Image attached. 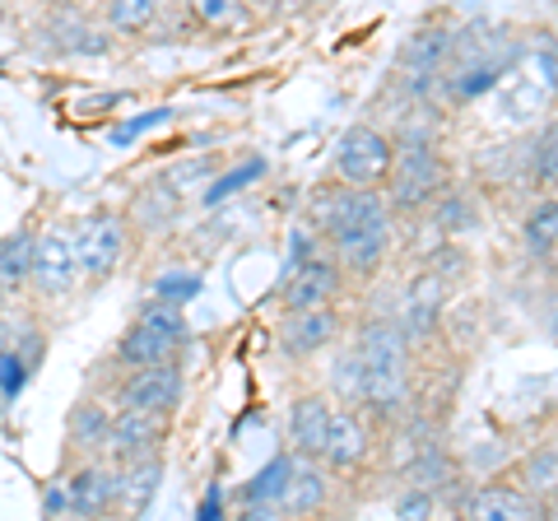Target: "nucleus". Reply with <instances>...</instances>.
Masks as SVG:
<instances>
[{
    "instance_id": "1",
    "label": "nucleus",
    "mask_w": 558,
    "mask_h": 521,
    "mask_svg": "<svg viewBox=\"0 0 558 521\" xmlns=\"http://www.w3.org/2000/svg\"><path fill=\"white\" fill-rule=\"evenodd\" d=\"M326 242L344 275H373L391 247V196H381V186H349Z\"/></svg>"
},
{
    "instance_id": "2",
    "label": "nucleus",
    "mask_w": 558,
    "mask_h": 521,
    "mask_svg": "<svg viewBox=\"0 0 558 521\" xmlns=\"http://www.w3.org/2000/svg\"><path fill=\"white\" fill-rule=\"evenodd\" d=\"M182 344H186V317H182V307L154 299L135 317L131 331L117 340V359L126 363V368H149V363L178 359Z\"/></svg>"
},
{
    "instance_id": "3",
    "label": "nucleus",
    "mask_w": 558,
    "mask_h": 521,
    "mask_svg": "<svg viewBox=\"0 0 558 521\" xmlns=\"http://www.w3.org/2000/svg\"><path fill=\"white\" fill-rule=\"evenodd\" d=\"M447 159L438 154V145H396V163H391V210H428L438 205V196L447 191Z\"/></svg>"
},
{
    "instance_id": "4",
    "label": "nucleus",
    "mask_w": 558,
    "mask_h": 521,
    "mask_svg": "<svg viewBox=\"0 0 558 521\" xmlns=\"http://www.w3.org/2000/svg\"><path fill=\"white\" fill-rule=\"evenodd\" d=\"M391 163H396V141L377 126H349L336 145V178L349 186H387L391 178Z\"/></svg>"
},
{
    "instance_id": "5",
    "label": "nucleus",
    "mask_w": 558,
    "mask_h": 521,
    "mask_svg": "<svg viewBox=\"0 0 558 521\" xmlns=\"http://www.w3.org/2000/svg\"><path fill=\"white\" fill-rule=\"evenodd\" d=\"M451 57H457V33L433 24V28H418L414 38L400 51V71H405V84L414 89V98H428L433 89L442 84Z\"/></svg>"
},
{
    "instance_id": "6",
    "label": "nucleus",
    "mask_w": 558,
    "mask_h": 521,
    "mask_svg": "<svg viewBox=\"0 0 558 521\" xmlns=\"http://www.w3.org/2000/svg\"><path fill=\"white\" fill-rule=\"evenodd\" d=\"M75 256H80V275L84 280H108L126 256V223L117 215H89L75 229Z\"/></svg>"
},
{
    "instance_id": "7",
    "label": "nucleus",
    "mask_w": 558,
    "mask_h": 521,
    "mask_svg": "<svg viewBox=\"0 0 558 521\" xmlns=\"http://www.w3.org/2000/svg\"><path fill=\"white\" fill-rule=\"evenodd\" d=\"M344 289V270L336 256H307L299 266H289L284 284H279V303L284 312H299V307H322V303H336Z\"/></svg>"
},
{
    "instance_id": "8",
    "label": "nucleus",
    "mask_w": 558,
    "mask_h": 521,
    "mask_svg": "<svg viewBox=\"0 0 558 521\" xmlns=\"http://www.w3.org/2000/svg\"><path fill=\"white\" fill-rule=\"evenodd\" d=\"M80 280V256H75V229H47L33 247V284L43 299H61Z\"/></svg>"
},
{
    "instance_id": "9",
    "label": "nucleus",
    "mask_w": 558,
    "mask_h": 521,
    "mask_svg": "<svg viewBox=\"0 0 558 521\" xmlns=\"http://www.w3.org/2000/svg\"><path fill=\"white\" fill-rule=\"evenodd\" d=\"M178 401H182V368H178V359L135 368L126 381H121V391H117V405H126V410H159V414H168Z\"/></svg>"
},
{
    "instance_id": "10",
    "label": "nucleus",
    "mask_w": 558,
    "mask_h": 521,
    "mask_svg": "<svg viewBox=\"0 0 558 521\" xmlns=\"http://www.w3.org/2000/svg\"><path fill=\"white\" fill-rule=\"evenodd\" d=\"M163 420H168V414H159V410H126V405H121L112 414V428H108L112 461L131 465L140 457H154V451H159V438H163Z\"/></svg>"
},
{
    "instance_id": "11",
    "label": "nucleus",
    "mask_w": 558,
    "mask_h": 521,
    "mask_svg": "<svg viewBox=\"0 0 558 521\" xmlns=\"http://www.w3.org/2000/svg\"><path fill=\"white\" fill-rule=\"evenodd\" d=\"M461 512L475 521H535L549 512V502L526 494L521 484H480V489L461 502Z\"/></svg>"
},
{
    "instance_id": "12",
    "label": "nucleus",
    "mask_w": 558,
    "mask_h": 521,
    "mask_svg": "<svg viewBox=\"0 0 558 521\" xmlns=\"http://www.w3.org/2000/svg\"><path fill=\"white\" fill-rule=\"evenodd\" d=\"M336 331H340V317L330 303L299 307V312H284V322H279V344H284V354L307 359V354L326 350V344L336 340Z\"/></svg>"
},
{
    "instance_id": "13",
    "label": "nucleus",
    "mask_w": 558,
    "mask_h": 521,
    "mask_svg": "<svg viewBox=\"0 0 558 521\" xmlns=\"http://www.w3.org/2000/svg\"><path fill=\"white\" fill-rule=\"evenodd\" d=\"M117 484H121V475H117V471H108V465L89 461L84 471H75V475L65 480L70 512H75V517H98V512L117 508Z\"/></svg>"
},
{
    "instance_id": "14",
    "label": "nucleus",
    "mask_w": 558,
    "mask_h": 521,
    "mask_svg": "<svg viewBox=\"0 0 558 521\" xmlns=\"http://www.w3.org/2000/svg\"><path fill=\"white\" fill-rule=\"evenodd\" d=\"M442 307H447V280H442V275H418V280L410 284V293H405V317H400L410 344L433 336V326H438Z\"/></svg>"
},
{
    "instance_id": "15",
    "label": "nucleus",
    "mask_w": 558,
    "mask_h": 521,
    "mask_svg": "<svg viewBox=\"0 0 558 521\" xmlns=\"http://www.w3.org/2000/svg\"><path fill=\"white\" fill-rule=\"evenodd\" d=\"M368 424L359 420V414H349V410H336L330 414V438H326V451H322V461L330 465V471H354V465L368 457Z\"/></svg>"
},
{
    "instance_id": "16",
    "label": "nucleus",
    "mask_w": 558,
    "mask_h": 521,
    "mask_svg": "<svg viewBox=\"0 0 558 521\" xmlns=\"http://www.w3.org/2000/svg\"><path fill=\"white\" fill-rule=\"evenodd\" d=\"M330 410L322 396H299L293 401V410H289V438H293V447L303 451V457H322L326 451V438H330Z\"/></svg>"
},
{
    "instance_id": "17",
    "label": "nucleus",
    "mask_w": 558,
    "mask_h": 521,
    "mask_svg": "<svg viewBox=\"0 0 558 521\" xmlns=\"http://www.w3.org/2000/svg\"><path fill=\"white\" fill-rule=\"evenodd\" d=\"M289 475H293V457H270L247 484H242V502L252 508V517L279 512V498H284V489H289Z\"/></svg>"
},
{
    "instance_id": "18",
    "label": "nucleus",
    "mask_w": 558,
    "mask_h": 521,
    "mask_svg": "<svg viewBox=\"0 0 558 521\" xmlns=\"http://www.w3.org/2000/svg\"><path fill=\"white\" fill-rule=\"evenodd\" d=\"M159 475H163L159 451H154V457H140L131 465H121L117 502H121V508H131V512H145L149 502H154V494H159Z\"/></svg>"
},
{
    "instance_id": "19",
    "label": "nucleus",
    "mask_w": 558,
    "mask_h": 521,
    "mask_svg": "<svg viewBox=\"0 0 558 521\" xmlns=\"http://www.w3.org/2000/svg\"><path fill=\"white\" fill-rule=\"evenodd\" d=\"M326 502V475L317 461H293V475H289V489L279 498V512L289 517H303V512H317Z\"/></svg>"
},
{
    "instance_id": "20",
    "label": "nucleus",
    "mask_w": 558,
    "mask_h": 521,
    "mask_svg": "<svg viewBox=\"0 0 558 521\" xmlns=\"http://www.w3.org/2000/svg\"><path fill=\"white\" fill-rule=\"evenodd\" d=\"M517 484L535 498L545 502H558V443H539L526 451V461H521L517 471Z\"/></svg>"
},
{
    "instance_id": "21",
    "label": "nucleus",
    "mask_w": 558,
    "mask_h": 521,
    "mask_svg": "<svg viewBox=\"0 0 558 521\" xmlns=\"http://www.w3.org/2000/svg\"><path fill=\"white\" fill-rule=\"evenodd\" d=\"M47 33H51V43H57V51H80V57H89V51H108V38H94L98 28L70 5H61L57 14H51Z\"/></svg>"
},
{
    "instance_id": "22",
    "label": "nucleus",
    "mask_w": 558,
    "mask_h": 521,
    "mask_svg": "<svg viewBox=\"0 0 558 521\" xmlns=\"http://www.w3.org/2000/svg\"><path fill=\"white\" fill-rule=\"evenodd\" d=\"M33 247H38V238L28 229H14L0 238V289H24L33 280Z\"/></svg>"
},
{
    "instance_id": "23",
    "label": "nucleus",
    "mask_w": 558,
    "mask_h": 521,
    "mask_svg": "<svg viewBox=\"0 0 558 521\" xmlns=\"http://www.w3.org/2000/svg\"><path fill=\"white\" fill-rule=\"evenodd\" d=\"M521 238H526V252L535 260H545L558 252V196L535 201L526 210V223H521Z\"/></svg>"
},
{
    "instance_id": "24",
    "label": "nucleus",
    "mask_w": 558,
    "mask_h": 521,
    "mask_svg": "<svg viewBox=\"0 0 558 521\" xmlns=\"http://www.w3.org/2000/svg\"><path fill=\"white\" fill-rule=\"evenodd\" d=\"M191 20L209 33H247L252 28V10L247 0H186Z\"/></svg>"
},
{
    "instance_id": "25",
    "label": "nucleus",
    "mask_w": 558,
    "mask_h": 521,
    "mask_svg": "<svg viewBox=\"0 0 558 521\" xmlns=\"http://www.w3.org/2000/svg\"><path fill=\"white\" fill-rule=\"evenodd\" d=\"M108 428H112V414L102 405H94V401L75 405V414H70V443H75L80 451L108 447Z\"/></svg>"
},
{
    "instance_id": "26",
    "label": "nucleus",
    "mask_w": 558,
    "mask_h": 521,
    "mask_svg": "<svg viewBox=\"0 0 558 521\" xmlns=\"http://www.w3.org/2000/svg\"><path fill=\"white\" fill-rule=\"evenodd\" d=\"M102 10H108V24L117 33H145L159 20L163 0H102Z\"/></svg>"
},
{
    "instance_id": "27",
    "label": "nucleus",
    "mask_w": 558,
    "mask_h": 521,
    "mask_svg": "<svg viewBox=\"0 0 558 521\" xmlns=\"http://www.w3.org/2000/svg\"><path fill=\"white\" fill-rule=\"evenodd\" d=\"M28 377H33V354H24L20 344L0 354V401H20Z\"/></svg>"
},
{
    "instance_id": "28",
    "label": "nucleus",
    "mask_w": 558,
    "mask_h": 521,
    "mask_svg": "<svg viewBox=\"0 0 558 521\" xmlns=\"http://www.w3.org/2000/svg\"><path fill=\"white\" fill-rule=\"evenodd\" d=\"M433 210H438V223H442V233H470L475 229V205H470L461 191H442L438 196V205H433Z\"/></svg>"
},
{
    "instance_id": "29",
    "label": "nucleus",
    "mask_w": 558,
    "mask_h": 521,
    "mask_svg": "<svg viewBox=\"0 0 558 521\" xmlns=\"http://www.w3.org/2000/svg\"><path fill=\"white\" fill-rule=\"evenodd\" d=\"M172 210H178V201H172V186L168 182L149 186L145 196L135 201V219L149 223V229H163V223H172Z\"/></svg>"
},
{
    "instance_id": "30",
    "label": "nucleus",
    "mask_w": 558,
    "mask_h": 521,
    "mask_svg": "<svg viewBox=\"0 0 558 521\" xmlns=\"http://www.w3.org/2000/svg\"><path fill=\"white\" fill-rule=\"evenodd\" d=\"M205 284H201V275L196 270H168V275H159L154 280V299H163V303H191L201 293Z\"/></svg>"
},
{
    "instance_id": "31",
    "label": "nucleus",
    "mask_w": 558,
    "mask_h": 521,
    "mask_svg": "<svg viewBox=\"0 0 558 521\" xmlns=\"http://www.w3.org/2000/svg\"><path fill=\"white\" fill-rule=\"evenodd\" d=\"M414 484L418 489H442V484L451 480V461H447V451L442 447H424L418 451V461H414Z\"/></svg>"
},
{
    "instance_id": "32",
    "label": "nucleus",
    "mask_w": 558,
    "mask_h": 521,
    "mask_svg": "<svg viewBox=\"0 0 558 521\" xmlns=\"http://www.w3.org/2000/svg\"><path fill=\"white\" fill-rule=\"evenodd\" d=\"M266 172V159H247L242 168H229L223 178H215V186H205V205H219L223 196H233V191L252 186V178H260Z\"/></svg>"
},
{
    "instance_id": "33",
    "label": "nucleus",
    "mask_w": 558,
    "mask_h": 521,
    "mask_svg": "<svg viewBox=\"0 0 558 521\" xmlns=\"http://www.w3.org/2000/svg\"><path fill=\"white\" fill-rule=\"evenodd\" d=\"M163 121H172V108H154V112H140V117H131V121H121V126H112V135L108 141L117 145V149H126V145H135L145 131H154V126H163Z\"/></svg>"
},
{
    "instance_id": "34",
    "label": "nucleus",
    "mask_w": 558,
    "mask_h": 521,
    "mask_svg": "<svg viewBox=\"0 0 558 521\" xmlns=\"http://www.w3.org/2000/svg\"><path fill=\"white\" fill-rule=\"evenodd\" d=\"M163 182L172 191H186V186H196V182H215V163L209 159H186V163H172L163 172Z\"/></svg>"
},
{
    "instance_id": "35",
    "label": "nucleus",
    "mask_w": 558,
    "mask_h": 521,
    "mask_svg": "<svg viewBox=\"0 0 558 521\" xmlns=\"http://www.w3.org/2000/svg\"><path fill=\"white\" fill-rule=\"evenodd\" d=\"M535 172H539L545 182L558 186V121H554L545 135H539V145H535Z\"/></svg>"
},
{
    "instance_id": "36",
    "label": "nucleus",
    "mask_w": 558,
    "mask_h": 521,
    "mask_svg": "<svg viewBox=\"0 0 558 521\" xmlns=\"http://www.w3.org/2000/svg\"><path fill=\"white\" fill-rule=\"evenodd\" d=\"M359 381H363V363H359L354 350H349V354L336 363V387H340L344 401H359Z\"/></svg>"
},
{
    "instance_id": "37",
    "label": "nucleus",
    "mask_w": 558,
    "mask_h": 521,
    "mask_svg": "<svg viewBox=\"0 0 558 521\" xmlns=\"http://www.w3.org/2000/svg\"><path fill=\"white\" fill-rule=\"evenodd\" d=\"M433 512H438V498H433V489H418V484H414V494H405V498H400L396 502V517H433Z\"/></svg>"
},
{
    "instance_id": "38",
    "label": "nucleus",
    "mask_w": 558,
    "mask_h": 521,
    "mask_svg": "<svg viewBox=\"0 0 558 521\" xmlns=\"http://www.w3.org/2000/svg\"><path fill=\"white\" fill-rule=\"evenodd\" d=\"M201 517H205V521H215V517H219V489H209V498L201 502Z\"/></svg>"
},
{
    "instance_id": "39",
    "label": "nucleus",
    "mask_w": 558,
    "mask_h": 521,
    "mask_svg": "<svg viewBox=\"0 0 558 521\" xmlns=\"http://www.w3.org/2000/svg\"><path fill=\"white\" fill-rule=\"evenodd\" d=\"M5 350H14V322L0 317V354H5Z\"/></svg>"
},
{
    "instance_id": "40",
    "label": "nucleus",
    "mask_w": 558,
    "mask_h": 521,
    "mask_svg": "<svg viewBox=\"0 0 558 521\" xmlns=\"http://www.w3.org/2000/svg\"><path fill=\"white\" fill-rule=\"evenodd\" d=\"M0 299H5V289H0Z\"/></svg>"
}]
</instances>
